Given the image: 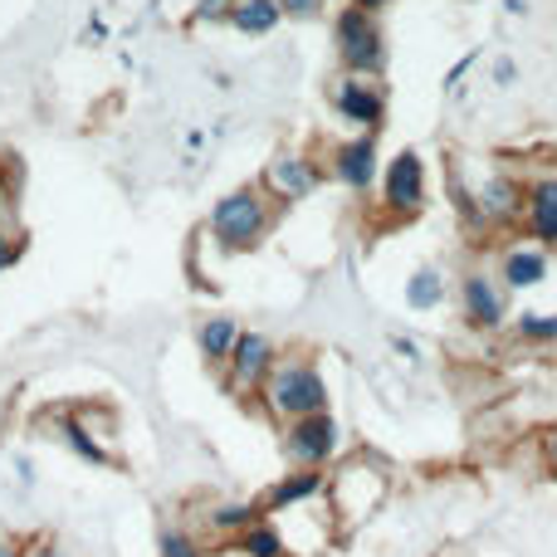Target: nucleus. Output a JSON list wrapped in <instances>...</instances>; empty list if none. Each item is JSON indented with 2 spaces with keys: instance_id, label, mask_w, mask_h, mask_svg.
Instances as JSON below:
<instances>
[{
  "instance_id": "obj_1",
  "label": "nucleus",
  "mask_w": 557,
  "mask_h": 557,
  "mask_svg": "<svg viewBox=\"0 0 557 557\" xmlns=\"http://www.w3.org/2000/svg\"><path fill=\"white\" fill-rule=\"evenodd\" d=\"M206 231H211V240L231 255L260 250L264 235L274 231V196L264 191V186H235V191H225L221 201L211 206Z\"/></svg>"
},
{
  "instance_id": "obj_2",
  "label": "nucleus",
  "mask_w": 557,
  "mask_h": 557,
  "mask_svg": "<svg viewBox=\"0 0 557 557\" xmlns=\"http://www.w3.org/2000/svg\"><path fill=\"white\" fill-rule=\"evenodd\" d=\"M260 401L274 421H298V416H318L327 411V382L318 372V362L308 357H278L270 382L260 386Z\"/></svg>"
},
{
  "instance_id": "obj_3",
  "label": "nucleus",
  "mask_w": 557,
  "mask_h": 557,
  "mask_svg": "<svg viewBox=\"0 0 557 557\" xmlns=\"http://www.w3.org/2000/svg\"><path fill=\"white\" fill-rule=\"evenodd\" d=\"M333 45H337V64H343L347 74L376 78L386 69V35H382V25H376V15H367V10H357V5L337 10Z\"/></svg>"
},
{
  "instance_id": "obj_4",
  "label": "nucleus",
  "mask_w": 557,
  "mask_h": 557,
  "mask_svg": "<svg viewBox=\"0 0 557 557\" xmlns=\"http://www.w3.org/2000/svg\"><path fill=\"white\" fill-rule=\"evenodd\" d=\"M425 211V162L421 152H396L382 172V215L386 221H416Z\"/></svg>"
},
{
  "instance_id": "obj_5",
  "label": "nucleus",
  "mask_w": 557,
  "mask_h": 557,
  "mask_svg": "<svg viewBox=\"0 0 557 557\" xmlns=\"http://www.w3.org/2000/svg\"><path fill=\"white\" fill-rule=\"evenodd\" d=\"M337 441H343V431H337V421L327 411L298 416V421L284 425V455L294 470H323L337 455Z\"/></svg>"
},
{
  "instance_id": "obj_6",
  "label": "nucleus",
  "mask_w": 557,
  "mask_h": 557,
  "mask_svg": "<svg viewBox=\"0 0 557 557\" xmlns=\"http://www.w3.org/2000/svg\"><path fill=\"white\" fill-rule=\"evenodd\" d=\"M460 313L474 333H499L509 323V288H504V278L470 270L460 278Z\"/></svg>"
},
{
  "instance_id": "obj_7",
  "label": "nucleus",
  "mask_w": 557,
  "mask_h": 557,
  "mask_svg": "<svg viewBox=\"0 0 557 557\" xmlns=\"http://www.w3.org/2000/svg\"><path fill=\"white\" fill-rule=\"evenodd\" d=\"M333 108L343 123H352L357 133H382L386 123V88L376 78H362V74H343L333 84Z\"/></svg>"
},
{
  "instance_id": "obj_8",
  "label": "nucleus",
  "mask_w": 557,
  "mask_h": 557,
  "mask_svg": "<svg viewBox=\"0 0 557 557\" xmlns=\"http://www.w3.org/2000/svg\"><path fill=\"white\" fill-rule=\"evenodd\" d=\"M274 362H278V352H274L270 337L264 333H240L231 362H225V386H231V396H240V401L260 396V386L270 382Z\"/></svg>"
},
{
  "instance_id": "obj_9",
  "label": "nucleus",
  "mask_w": 557,
  "mask_h": 557,
  "mask_svg": "<svg viewBox=\"0 0 557 557\" xmlns=\"http://www.w3.org/2000/svg\"><path fill=\"white\" fill-rule=\"evenodd\" d=\"M318 186H323L318 162H313V157H304V152H294V147L274 152L270 166H264V191L274 196V206L308 201V196H318Z\"/></svg>"
},
{
  "instance_id": "obj_10",
  "label": "nucleus",
  "mask_w": 557,
  "mask_h": 557,
  "mask_svg": "<svg viewBox=\"0 0 557 557\" xmlns=\"http://www.w3.org/2000/svg\"><path fill=\"white\" fill-rule=\"evenodd\" d=\"M376 137L382 133H357L347 137V143H337L333 152H327V176H333L337 186H347V191H372L376 186Z\"/></svg>"
},
{
  "instance_id": "obj_11",
  "label": "nucleus",
  "mask_w": 557,
  "mask_h": 557,
  "mask_svg": "<svg viewBox=\"0 0 557 557\" xmlns=\"http://www.w3.org/2000/svg\"><path fill=\"white\" fill-rule=\"evenodd\" d=\"M474 211H480V225H523V182H513L509 172H494L474 186Z\"/></svg>"
},
{
  "instance_id": "obj_12",
  "label": "nucleus",
  "mask_w": 557,
  "mask_h": 557,
  "mask_svg": "<svg viewBox=\"0 0 557 557\" xmlns=\"http://www.w3.org/2000/svg\"><path fill=\"white\" fill-rule=\"evenodd\" d=\"M523 231L543 250H557V176L553 172H539L533 182H523Z\"/></svg>"
},
{
  "instance_id": "obj_13",
  "label": "nucleus",
  "mask_w": 557,
  "mask_h": 557,
  "mask_svg": "<svg viewBox=\"0 0 557 557\" xmlns=\"http://www.w3.org/2000/svg\"><path fill=\"white\" fill-rule=\"evenodd\" d=\"M553 270V250H543L539 240H529V245H509L504 250V260H499V278H504V288H533V284H543Z\"/></svg>"
},
{
  "instance_id": "obj_14",
  "label": "nucleus",
  "mask_w": 557,
  "mask_h": 557,
  "mask_svg": "<svg viewBox=\"0 0 557 557\" xmlns=\"http://www.w3.org/2000/svg\"><path fill=\"white\" fill-rule=\"evenodd\" d=\"M323 490H327V470H294V474H284L270 494H264L260 509H264V519H270V513H284V509H294V504L318 499Z\"/></svg>"
},
{
  "instance_id": "obj_15",
  "label": "nucleus",
  "mask_w": 557,
  "mask_h": 557,
  "mask_svg": "<svg viewBox=\"0 0 557 557\" xmlns=\"http://www.w3.org/2000/svg\"><path fill=\"white\" fill-rule=\"evenodd\" d=\"M240 333H245V327L235 323V318H225V313L206 318V323L196 327V347H201L206 367H221V372H225V362H231V352H235V343H240Z\"/></svg>"
},
{
  "instance_id": "obj_16",
  "label": "nucleus",
  "mask_w": 557,
  "mask_h": 557,
  "mask_svg": "<svg viewBox=\"0 0 557 557\" xmlns=\"http://www.w3.org/2000/svg\"><path fill=\"white\" fill-rule=\"evenodd\" d=\"M278 20H284L278 0H235L231 5V25L240 29V35H270Z\"/></svg>"
},
{
  "instance_id": "obj_17",
  "label": "nucleus",
  "mask_w": 557,
  "mask_h": 557,
  "mask_svg": "<svg viewBox=\"0 0 557 557\" xmlns=\"http://www.w3.org/2000/svg\"><path fill=\"white\" fill-rule=\"evenodd\" d=\"M235 548H240L245 557H294V553H288V543H284V533L274 529V519L250 523V529L235 539Z\"/></svg>"
},
{
  "instance_id": "obj_18",
  "label": "nucleus",
  "mask_w": 557,
  "mask_h": 557,
  "mask_svg": "<svg viewBox=\"0 0 557 557\" xmlns=\"http://www.w3.org/2000/svg\"><path fill=\"white\" fill-rule=\"evenodd\" d=\"M264 519V509H260V499L255 504H215L211 509V529L221 533V539H240L250 523H260Z\"/></svg>"
},
{
  "instance_id": "obj_19",
  "label": "nucleus",
  "mask_w": 557,
  "mask_h": 557,
  "mask_svg": "<svg viewBox=\"0 0 557 557\" xmlns=\"http://www.w3.org/2000/svg\"><path fill=\"white\" fill-rule=\"evenodd\" d=\"M59 435H64V441H69V450H74L78 460H88V465H117V455L108 450V445L98 441V435H88L84 425L74 421V416H64V425H59Z\"/></svg>"
},
{
  "instance_id": "obj_20",
  "label": "nucleus",
  "mask_w": 557,
  "mask_h": 557,
  "mask_svg": "<svg viewBox=\"0 0 557 557\" xmlns=\"http://www.w3.org/2000/svg\"><path fill=\"white\" fill-rule=\"evenodd\" d=\"M406 304L411 308H441L445 304V278H441V270H416L411 274V284H406Z\"/></svg>"
},
{
  "instance_id": "obj_21",
  "label": "nucleus",
  "mask_w": 557,
  "mask_h": 557,
  "mask_svg": "<svg viewBox=\"0 0 557 557\" xmlns=\"http://www.w3.org/2000/svg\"><path fill=\"white\" fill-rule=\"evenodd\" d=\"M519 337L533 347L557 343V313H519Z\"/></svg>"
},
{
  "instance_id": "obj_22",
  "label": "nucleus",
  "mask_w": 557,
  "mask_h": 557,
  "mask_svg": "<svg viewBox=\"0 0 557 557\" xmlns=\"http://www.w3.org/2000/svg\"><path fill=\"white\" fill-rule=\"evenodd\" d=\"M162 557H211V553H206L201 543L191 539V533L166 529V533H162Z\"/></svg>"
},
{
  "instance_id": "obj_23",
  "label": "nucleus",
  "mask_w": 557,
  "mask_h": 557,
  "mask_svg": "<svg viewBox=\"0 0 557 557\" xmlns=\"http://www.w3.org/2000/svg\"><path fill=\"white\" fill-rule=\"evenodd\" d=\"M231 5L235 0H196V25H221V20H231Z\"/></svg>"
},
{
  "instance_id": "obj_24",
  "label": "nucleus",
  "mask_w": 557,
  "mask_h": 557,
  "mask_svg": "<svg viewBox=\"0 0 557 557\" xmlns=\"http://www.w3.org/2000/svg\"><path fill=\"white\" fill-rule=\"evenodd\" d=\"M20 255H25V240H20V235H10V231H0V274L15 270Z\"/></svg>"
},
{
  "instance_id": "obj_25",
  "label": "nucleus",
  "mask_w": 557,
  "mask_h": 557,
  "mask_svg": "<svg viewBox=\"0 0 557 557\" xmlns=\"http://www.w3.org/2000/svg\"><path fill=\"white\" fill-rule=\"evenodd\" d=\"M474 64H480V54H465V59H460V64H455V69H450V74H445V94H450V98H455V94H460V88H465V74H470V69H474Z\"/></svg>"
},
{
  "instance_id": "obj_26",
  "label": "nucleus",
  "mask_w": 557,
  "mask_h": 557,
  "mask_svg": "<svg viewBox=\"0 0 557 557\" xmlns=\"http://www.w3.org/2000/svg\"><path fill=\"white\" fill-rule=\"evenodd\" d=\"M25 557H74V553H69L59 539H29L25 543Z\"/></svg>"
},
{
  "instance_id": "obj_27",
  "label": "nucleus",
  "mask_w": 557,
  "mask_h": 557,
  "mask_svg": "<svg viewBox=\"0 0 557 557\" xmlns=\"http://www.w3.org/2000/svg\"><path fill=\"white\" fill-rule=\"evenodd\" d=\"M278 10L294 20H313V15H323V0H278Z\"/></svg>"
},
{
  "instance_id": "obj_28",
  "label": "nucleus",
  "mask_w": 557,
  "mask_h": 557,
  "mask_svg": "<svg viewBox=\"0 0 557 557\" xmlns=\"http://www.w3.org/2000/svg\"><path fill=\"white\" fill-rule=\"evenodd\" d=\"M513 84H519V64L509 54H499L494 59V88H513Z\"/></svg>"
},
{
  "instance_id": "obj_29",
  "label": "nucleus",
  "mask_w": 557,
  "mask_h": 557,
  "mask_svg": "<svg viewBox=\"0 0 557 557\" xmlns=\"http://www.w3.org/2000/svg\"><path fill=\"white\" fill-rule=\"evenodd\" d=\"M392 347H396V352H401V357H421V347H416L411 337H392Z\"/></svg>"
},
{
  "instance_id": "obj_30",
  "label": "nucleus",
  "mask_w": 557,
  "mask_h": 557,
  "mask_svg": "<svg viewBox=\"0 0 557 557\" xmlns=\"http://www.w3.org/2000/svg\"><path fill=\"white\" fill-rule=\"evenodd\" d=\"M352 5H357V10H367V15H376V10L392 5V0H352Z\"/></svg>"
},
{
  "instance_id": "obj_31",
  "label": "nucleus",
  "mask_w": 557,
  "mask_h": 557,
  "mask_svg": "<svg viewBox=\"0 0 557 557\" xmlns=\"http://www.w3.org/2000/svg\"><path fill=\"white\" fill-rule=\"evenodd\" d=\"M504 10L509 15H529V0H504Z\"/></svg>"
},
{
  "instance_id": "obj_32",
  "label": "nucleus",
  "mask_w": 557,
  "mask_h": 557,
  "mask_svg": "<svg viewBox=\"0 0 557 557\" xmlns=\"http://www.w3.org/2000/svg\"><path fill=\"white\" fill-rule=\"evenodd\" d=\"M0 557H25V548L20 543H0Z\"/></svg>"
},
{
  "instance_id": "obj_33",
  "label": "nucleus",
  "mask_w": 557,
  "mask_h": 557,
  "mask_svg": "<svg viewBox=\"0 0 557 557\" xmlns=\"http://www.w3.org/2000/svg\"><path fill=\"white\" fill-rule=\"evenodd\" d=\"M548 460L557 465V431H548Z\"/></svg>"
},
{
  "instance_id": "obj_34",
  "label": "nucleus",
  "mask_w": 557,
  "mask_h": 557,
  "mask_svg": "<svg viewBox=\"0 0 557 557\" xmlns=\"http://www.w3.org/2000/svg\"><path fill=\"white\" fill-rule=\"evenodd\" d=\"M211 557H245L240 548H235V543H231V548H221V553H211Z\"/></svg>"
},
{
  "instance_id": "obj_35",
  "label": "nucleus",
  "mask_w": 557,
  "mask_h": 557,
  "mask_svg": "<svg viewBox=\"0 0 557 557\" xmlns=\"http://www.w3.org/2000/svg\"><path fill=\"white\" fill-rule=\"evenodd\" d=\"M0 182H5V162H0Z\"/></svg>"
}]
</instances>
